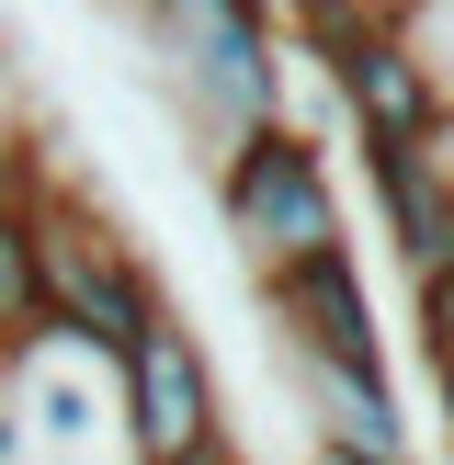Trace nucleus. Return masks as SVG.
<instances>
[{
	"instance_id": "f257e3e1",
	"label": "nucleus",
	"mask_w": 454,
	"mask_h": 465,
	"mask_svg": "<svg viewBox=\"0 0 454 465\" xmlns=\"http://www.w3.org/2000/svg\"><path fill=\"white\" fill-rule=\"evenodd\" d=\"M136 35L159 45L182 114L216 136V159L239 136L284 125V23L272 12H250V0H171V12H136Z\"/></svg>"
},
{
	"instance_id": "f03ea898",
	"label": "nucleus",
	"mask_w": 454,
	"mask_h": 465,
	"mask_svg": "<svg viewBox=\"0 0 454 465\" xmlns=\"http://www.w3.org/2000/svg\"><path fill=\"white\" fill-rule=\"evenodd\" d=\"M23 216H35V307L57 318L80 352L125 363L136 341L159 330V284L125 250V227L91 216V204H68V193H45V182H23Z\"/></svg>"
},
{
	"instance_id": "7ed1b4c3",
	"label": "nucleus",
	"mask_w": 454,
	"mask_h": 465,
	"mask_svg": "<svg viewBox=\"0 0 454 465\" xmlns=\"http://www.w3.org/2000/svg\"><path fill=\"white\" fill-rule=\"evenodd\" d=\"M216 216L227 239H239V262L262 272H295V262H330V250H352V227H340V182H330V148H318L307 125H262L239 136V148L216 159Z\"/></svg>"
},
{
	"instance_id": "20e7f679",
	"label": "nucleus",
	"mask_w": 454,
	"mask_h": 465,
	"mask_svg": "<svg viewBox=\"0 0 454 465\" xmlns=\"http://www.w3.org/2000/svg\"><path fill=\"white\" fill-rule=\"evenodd\" d=\"M295 45H318L340 114H352L363 148H431L443 136V68L420 57V23L409 12H363V0H318L284 23Z\"/></svg>"
},
{
	"instance_id": "39448f33",
	"label": "nucleus",
	"mask_w": 454,
	"mask_h": 465,
	"mask_svg": "<svg viewBox=\"0 0 454 465\" xmlns=\"http://www.w3.org/2000/svg\"><path fill=\"white\" fill-rule=\"evenodd\" d=\"M114 386H125V465H193L204 443H227L216 363H204V341L182 330L171 307H159V330L114 363Z\"/></svg>"
},
{
	"instance_id": "423d86ee",
	"label": "nucleus",
	"mask_w": 454,
	"mask_h": 465,
	"mask_svg": "<svg viewBox=\"0 0 454 465\" xmlns=\"http://www.w3.org/2000/svg\"><path fill=\"white\" fill-rule=\"evenodd\" d=\"M262 307H272V330H284L295 363H386V341H375V295H363V262H352V250L272 272Z\"/></svg>"
},
{
	"instance_id": "0eeeda50",
	"label": "nucleus",
	"mask_w": 454,
	"mask_h": 465,
	"mask_svg": "<svg viewBox=\"0 0 454 465\" xmlns=\"http://www.w3.org/2000/svg\"><path fill=\"white\" fill-rule=\"evenodd\" d=\"M363 171H375L386 239H398V262H409V295L443 284L454 272V148L443 136H431V148H363Z\"/></svg>"
},
{
	"instance_id": "6e6552de",
	"label": "nucleus",
	"mask_w": 454,
	"mask_h": 465,
	"mask_svg": "<svg viewBox=\"0 0 454 465\" xmlns=\"http://www.w3.org/2000/svg\"><path fill=\"white\" fill-rule=\"evenodd\" d=\"M318 409V454L330 465H409V420H398V386L386 363H295Z\"/></svg>"
},
{
	"instance_id": "1a4fd4ad",
	"label": "nucleus",
	"mask_w": 454,
	"mask_h": 465,
	"mask_svg": "<svg viewBox=\"0 0 454 465\" xmlns=\"http://www.w3.org/2000/svg\"><path fill=\"white\" fill-rule=\"evenodd\" d=\"M0 318H45L35 307V216H23V171L0 159Z\"/></svg>"
},
{
	"instance_id": "9d476101",
	"label": "nucleus",
	"mask_w": 454,
	"mask_h": 465,
	"mask_svg": "<svg viewBox=\"0 0 454 465\" xmlns=\"http://www.w3.org/2000/svg\"><path fill=\"white\" fill-rule=\"evenodd\" d=\"M420 352H431V375H454V272L420 284Z\"/></svg>"
},
{
	"instance_id": "9b49d317",
	"label": "nucleus",
	"mask_w": 454,
	"mask_h": 465,
	"mask_svg": "<svg viewBox=\"0 0 454 465\" xmlns=\"http://www.w3.org/2000/svg\"><path fill=\"white\" fill-rule=\"evenodd\" d=\"M35 431H57V443H80V431H91V398H80V386H45V398H35Z\"/></svg>"
},
{
	"instance_id": "f8f14e48",
	"label": "nucleus",
	"mask_w": 454,
	"mask_h": 465,
	"mask_svg": "<svg viewBox=\"0 0 454 465\" xmlns=\"http://www.w3.org/2000/svg\"><path fill=\"white\" fill-rule=\"evenodd\" d=\"M12 454H23V420H12V409H0V465H12Z\"/></svg>"
},
{
	"instance_id": "ddd939ff",
	"label": "nucleus",
	"mask_w": 454,
	"mask_h": 465,
	"mask_svg": "<svg viewBox=\"0 0 454 465\" xmlns=\"http://www.w3.org/2000/svg\"><path fill=\"white\" fill-rule=\"evenodd\" d=\"M193 465H239V454H227V443H204V454H193Z\"/></svg>"
},
{
	"instance_id": "4468645a",
	"label": "nucleus",
	"mask_w": 454,
	"mask_h": 465,
	"mask_svg": "<svg viewBox=\"0 0 454 465\" xmlns=\"http://www.w3.org/2000/svg\"><path fill=\"white\" fill-rule=\"evenodd\" d=\"M443 431H454V375H443Z\"/></svg>"
}]
</instances>
